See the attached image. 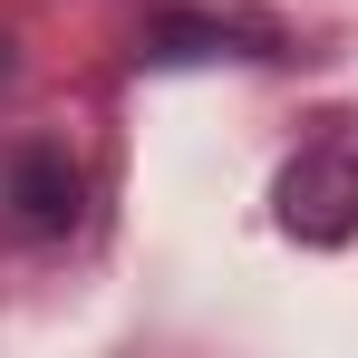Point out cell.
Masks as SVG:
<instances>
[{
    "label": "cell",
    "instance_id": "1",
    "mask_svg": "<svg viewBox=\"0 0 358 358\" xmlns=\"http://www.w3.org/2000/svg\"><path fill=\"white\" fill-rule=\"evenodd\" d=\"M281 223L300 242H349L358 233V155H339V145L300 155L291 175H281Z\"/></svg>",
    "mask_w": 358,
    "mask_h": 358
},
{
    "label": "cell",
    "instance_id": "2",
    "mask_svg": "<svg viewBox=\"0 0 358 358\" xmlns=\"http://www.w3.org/2000/svg\"><path fill=\"white\" fill-rule=\"evenodd\" d=\"M0 203H10L20 233H68L78 223V165H68L59 145H20L0 165Z\"/></svg>",
    "mask_w": 358,
    "mask_h": 358
}]
</instances>
